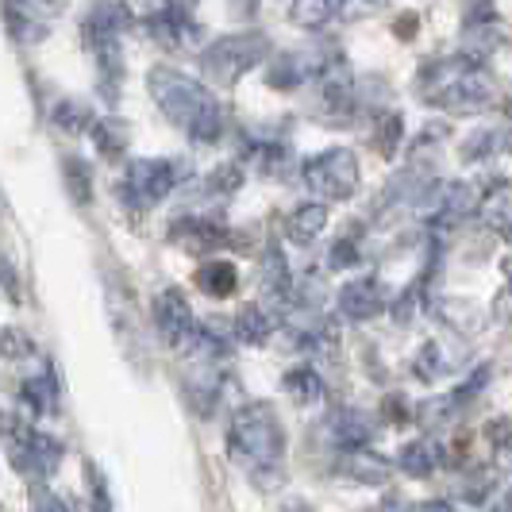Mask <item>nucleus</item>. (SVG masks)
<instances>
[{"instance_id":"f257e3e1","label":"nucleus","mask_w":512,"mask_h":512,"mask_svg":"<svg viewBox=\"0 0 512 512\" xmlns=\"http://www.w3.org/2000/svg\"><path fill=\"white\" fill-rule=\"evenodd\" d=\"M228 459L255 482L278 486L285 478V428L270 401H247L228 420Z\"/></svg>"},{"instance_id":"f03ea898","label":"nucleus","mask_w":512,"mask_h":512,"mask_svg":"<svg viewBox=\"0 0 512 512\" xmlns=\"http://www.w3.org/2000/svg\"><path fill=\"white\" fill-rule=\"evenodd\" d=\"M416 93L424 104H436L451 116H478L493 108V74L482 58L470 54H451V58H432L416 70Z\"/></svg>"},{"instance_id":"7ed1b4c3","label":"nucleus","mask_w":512,"mask_h":512,"mask_svg":"<svg viewBox=\"0 0 512 512\" xmlns=\"http://www.w3.org/2000/svg\"><path fill=\"white\" fill-rule=\"evenodd\" d=\"M147 89H151L158 112L181 128L193 143H216L224 135V108L212 97V89L201 85L197 77L181 74L174 66H154L147 74Z\"/></svg>"},{"instance_id":"20e7f679","label":"nucleus","mask_w":512,"mask_h":512,"mask_svg":"<svg viewBox=\"0 0 512 512\" xmlns=\"http://www.w3.org/2000/svg\"><path fill=\"white\" fill-rule=\"evenodd\" d=\"M131 27L128 4L120 0H101L89 16H85V47L97 58V85H101L104 101H116L120 85H124V47L120 35Z\"/></svg>"},{"instance_id":"39448f33","label":"nucleus","mask_w":512,"mask_h":512,"mask_svg":"<svg viewBox=\"0 0 512 512\" xmlns=\"http://www.w3.org/2000/svg\"><path fill=\"white\" fill-rule=\"evenodd\" d=\"M0 447H4V459L12 462V470L31 478V482H47L62 466V443L58 439L39 432L27 416L4 409H0Z\"/></svg>"},{"instance_id":"423d86ee","label":"nucleus","mask_w":512,"mask_h":512,"mask_svg":"<svg viewBox=\"0 0 512 512\" xmlns=\"http://www.w3.org/2000/svg\"><path fill=\"white\" fill-rule=\"evenodd\" d=\"M185 178H189V166L181 158H131L116 193L128 208L143 212V208L162 205Z\"/></svg>"},{"instance_id":"0eeeda50","label":"nucleus","mask_w":512,"mask_h":512,"mask_svg":"<svg viewBox=\"0 0 512 512\" xmlns=\"http://www.w3.org/2000/svg\"><path fill=\"white\" fill-rule=\"evenodd\" d=\"M270 58V39L258 31H235V35H220L216 43H208L201 51V70L212 85L228 89L243 74H251Z\"/></svg>"},{"instance_id":"6e6552de","label":"nucleus","mask_w":512,"mask_h":512,"mask_svg":"<svg viewBox=\"0 0 512 512\" xmlns=\"http://www.w3.org/2000/svg\"><path fill=\"white\" fill-rule=\"evenodd\" d=\"M359 158L347 147H328L301 162V181L320 201H351L359 193Z\"/></svg>"},{"instance_id":"1a4fd4ad","label":"nucleus","mask_w":512,"mask_h":512,"mask_svg":"<svg viewBox=\"0 0 512 512\" xmlns=\"http://www.w3.org/2000/svg\"><path fill=\"white\" fill-rule=\"evenodd\" d=\"M151 316H154V332L158 339L170 347V351H189V343H193V335H197V312L189 305V297L181 293L178 285H166V289H158L154 293V305H151Z\"/></svg>"},{"instance_id":"9d476101","label":"nucleus","mask_w":512,"mask_h":512,"mask_svg":"<svg viewBox=\"0 0 512 512\" xmlns=\"http://www.w3.org/2000/svg\"><path fill=\"white\" fill-rule=\"evenodd\" d=\"M62 16V0H4V24L16 43H39Z\"/></svg>"},{"instance_id":"9b49d317","label":"nucleus","mask_w":512,"mask_h":512,"mask_svg":"<svg viewBox=\"0 0 512 512\" xmlns=\"http://www.w3.org/2000/svg\"><path fill=\"white\" fill-rule=\"evenodd\" d=\"M385 305H389V289H385L382 278H374V274L351 278V282L339 285V293H335L339 316L351 320V324H366V320L382 316Z\"/></svg>"},{"instance_id":"f8f14e48","label":"nucleus","mask_w":512,"mask_h":512,"mask_svg":"<svg viewBox=\"0 0 512 512\" xmlns=\"http://www.w3.org/2000/svg\"><path fill=\"white\" fill-rule=\"evenodd\" d=\"M170 243L189 251V255H212V251H224L231 243V231L212 220V216H178L170 224Z\"/></svg>"},{"instance_id":"ddd939ff","label":"nucleus","mask_w":512,"mask_h":512,"mask_svg":"<svg viewBox=\"0 0 512 512\" xmlns=\"http://www.w3.org/2000/svg\"><path fill=\"white\" fill-rule=\"evenodd\" d=\"M320 104L328 108V116H351L355 112V77L347 70V62H335V58H324L320 62Z\"/></svg>"},{"instance_id":"4468645a","label":"nucleus","mask_w":512,"mask_h":512,"mask_svg":"<svg viewBox=\"0 0 512 512\" xmlns=\"http://www.w3.org/2000/svg\"><path fill=\"white\" fill-rule=\"evenodd\" d=\"M328 436H332V447L343 455V451H362V447H374L378 439V424L359 409H339L328 420Z\"/></svg>"},{"instance_id":"2eb2a0df","label":"nucleus","mask_w":512,"mask_h":512,"mask_svg":"<svg viewBox=\"0 0 512 512\" xmlns=\"http://www.w3.org/2000/svg\"><path fill=\"white\" fill-rule=\"evenodd\" d=\"M258 282H262V293L274 301V305H293V270L285 262V251L278 243H270L262 251V262H258Z\"/></svg>"},{"instance_id":"dca6fc26","label":"nucleus","mask_w":512,"mask_h":512,"mask_svg":"<svg viewBox=\"0 0 512 512\" xmlns=\"http://www.w3.org/2000/svg\"><path fill=\"white\" fill-rule=\"evenodd\" d=\"M320 62H324V58H316L312 51H285L270 62L266 85H274V89H301L308 77H316Z\"/></svg>"},{"instance_id":"f3484780","label":"nucleus","mask_w":512,"mask_h":512,"mask_svg":"<svg viewBox=\"0 0 512 512\" xmlns=\"http://www.w3.org/2000/svg\"><path fill=\"white\" fill-rule=\"evenodd\" d=\"M339 474L359 482V486H385L389 474H393V462L382 459L374 447H362V451H343L339 459Z\"/></svg>"},{"instance_id":"a211bd4d","label":"nucleus","mask_w":512,"mask_h":512,"mask_svg":"<svg viewBox=\"0 0 512 512\" xmlns=\"http://www.w3.org/2000/svg\"><path fill=\"white\" fill-rule=\"evenodd\" d=\"M324 228H328V205H324V201L297 205L285 216V239H289L293 247H312Z\"/></svg>"},{"instance_id":"6ab92c4d","label":"nucleus","mask_w":512,"mask_h":512,"mask_svg":"<svg viewBox=\"0 0 512 512\" xmlns=\"http://www.w3.org/2000/svg\"><path fill=\"white\" fill-rule=\"evenodd\" d=\"M393 466H397L405 478H416V482H424V478H432L439 466H443L439 443H432V439H412V443H405V447L397 451Z\"/></svg>"},{"instance_id":"aec40b11","label":"nucleus","mask_w":512,"mask_h":512,"mask_svg":"<svg viewBox=\"0 0 512 512\" xmlns=\"http://www.w3.org/2000/svg\"><path fill=\"white\" fill-rule=\"evenodd\" d=\"M282 389L297 409H316V405H324V397H328V385H324V378H320L312 366H293V370H285Z\"/></svg>"},{"instance_id":"412c9836","label":"nucleus","mask_w":512,"mask_h":512,"mask_svg":"<svg viewBox=\"0 0 512 512\" xmlns=\"http://www.w3.org/2000/svg\"><path fill=\"white\" fill-rule=\"evenodd\" d=\"M197 289L208 293V297H216V301H228L231 293L239 289V270H235V262L228 258H212L208 255L201 266H197Z\"/></svg>"},{"instance_id":"4be33fe9","label":"nucleus","mask_w":512,"mask_h":512,"mask_svg":"<svg viewBox=\"0 0 512 512\" xmlns=\"http://www.w3.org/2000/svg\"><path fill=\"white\" fill-rule=\"evenodd\" d=\"M274 316L266 312V305H243L235 312V324H231V335L239 339V343H247V347H262L270 335H274Z\"/></svg>"},{"instance_id":"5701e85b","label":"nucleus","mask_w":512,"mask_h":512,"mask_svg":"<svg viewBox=\"0 0 512 512\" xmlns=\"http://www.w3.org/2000/svg\"><path fill=\"white\" fill-rule=\"evenodd\" d=\"M93 143H97V151L104 158H120V154L128 151L131 143V131L124 120H116V116H104V120H93Z\"/></svg>"},{"instance_id":"b1692460","label":"nucleus","mask_w":512,"mask_h":512,"mask_svg":"<svg viewBox=\"0 0 512 512\" xmlns=\"http://www.w3.org/2000/svg\"><path fill=\"white\" fill-rule=\"evenodd\" d=\"M62 181H66V193H70V201L74 205H89L93 201V170H89V162L85 158H62Z\"/></svg>"},{"instance_id":"393cba45","label":"nucleus","mask_w":512,"mask_h":512,"mask_svg":"<svg viewBox=\"0 0 512 512\" xmlns=\"http://www.w3.org/2000/svg\"><path fill=\"white\" fill-rule=\"evenodd\" d=\"M478 208H482L486 228H493L501 239H505V235H509V181H505V178L497 181L486 197L478 201Z\"/></svg>"},{"instance_id":"a878e982","label":"nucleus","mask_w":512,"mask_h":512,"mask_svg":"<svg viewBox=\"0 0 512 512\" xmlns=\"http://www.w3.org/2000/svg\"><path fill=\"white\" fill-rule=\"evenodd\" d=\"M185 31H189V20L178 16V12H170V8H158L154 16H147V35H151L154 43H162V47H181Z\"/></svg>"},{"instance_id":"bb28decb","label":"nucleus","mask_w":512,"mask_h":512,"mask_svg":"<svg viewBox=\"0 0 512 512\" xmlns=\"http://www.w3.org/2000/svg\"><path fill=\"white\" fill-rule=\"evenodd\" d=\"M401 139H405V120H401V112H382L378 124H374V147H378V154H382V158H397Z\"/></svg>"},{"instance_id":"cd10ccee","label":"nucleus","mask_w":512,"mask_h":512,"mask_svg":"<svg viewBox=\"0 0 512 512\" xmlns=\"http://www.w3.org/2000/svg\"><path fill=\"white\" fill-rule=\"evenodd\" d=\"M54 124H58L62 131H70V135H81V131L93 128V112H89V104L85 101L66 97V101L54 104Z\"/></svg>"},{"instance_id":"c85d7f7f","label":"nucleus","mask_w":512,"mask_h":512,"mask_svg":"<svg viewBox=\"0 0 512 512\" xmlns=\"http://www.w3.org/2000/svg\"><path fill=\"white\" fill-rule=\"evenodd\" d=\"M0 359H8V362L35 359V339H31L24 328H16V324L0 328Z\"/></svg>"},{"instance_id":"c756f323","label":"nucleus","mask_w":512,"mask_h":512,"mask_svg":"<svg viewBox=\"0 0 512 512\" xmlns=\"http://www.w3.org/2000/svg\"><path fill=\"white\" fill-rule=\"evenodd\" d=\"M289 16H293V24H297V27H308V31H316V27L328 24L335 12H332V0H293Z\"/></svg>"},{"instance_id":"7c9ffc66","label":"nucleus","mask_w":512,"mask_h":512,"mask_svg":"<svg viewBox=\"0 0 512 512\" xmlns=\"http://www.w3.org/2000/svg\"><path fill=\"white\" fill-rule=\"evenodd\" d=\"M85 493H89L93 512H112V489H108V478L101 474L97 462H85Z\"/></svg>"},{"instance_id":"2f4dec72","label":"nucleus","mask_w":512,"mask_h":512,"mask_svg":"<svg viewBox=\"0 0 512 512\" xmlns=\"http://www.w3.org/2000/svg\"><path fill=\"white\" fill-rule=\"evenodd\" d=\"M497 147H505V131H501V128H497V131L482 128V131H474V135L462 143V158H466V162H482V158H489Z\"/></svg>"},{"instance_id":"473e14b6","label":"nucleus","mask_w":512,"mask_h":512,"mask_svg":"<svg viewBox=\"0 0 512 512\" xmlns=\"http://www.w3.org/2000/svg\"><path fill=\"white\" fill-rule=\"evenodd\" d=\"M489 493H493V470H489V466H474V470L462 478V501H470V505H489Z\"/></svg>"},{"instance_id":"72a5a7b5","label":"nucleus","mask_w":512,"mask_h":512,"mask_svg":"<svg viewBox=\"0 0 512 512\" xmlns=\"http://www.w3.org/2000/svg\"><path fill=\"white\" fill-rule=\"evenodd\" d=\"M443 370H447V362H443L439 343H424V347L416 351V359H412V374H416L420 382H436Z\"/></svg>"},{"instance_id":"f704fd0d","label":"nucleus","mask_w":512,"mask_h":512,"mask_svg":"<svg viewBox=\"0 0 512 512\" xmlns=\"http://www.w3.org/2000/svg\"><path fill=\"white\" fill-rule=\"evenodd\" d=\"M205 185H208V193H224V197H228V193H235V189L243 185V166H239V162H224V166H216V170L208 174Z\"/></svg>"},{"instance_id":"c9c22d12","label":"nucleus","mask_w":512,"mask_h":512,"mask_svg":"<svg viewBox=\"0 0 512 512\" xmlns=\"http://www.w3.org/2000/svg\"><path fill=\"white\" fill-rule=\"evenodd\" d=\"M489 374H493V370H489V366H478V370H474V374H470V378H466V382H462L459 389H455V393H451V397H447V401H451V405H455V409H462V405H470V401H474V397H478V393H482V389H486Z\"/></svg>"},{"instance_id":"e433bc0d","label":"nucleus","mask_w":512,"mask_h":512,"mask_svg":"<svg viewBox=\"0 0 512 512\" xmlns=\"http://www.w3.org/2000/svg\"><path fill=\"white\" fill-rule=\"evenodd\" d=\"M359 262H362V255L355 239H339L332 251H328V266H332V270H351V266H359Z\"/></svg>"},{"instance_id":"4c0bfd02","label":"nucleus","mask_w":512,"mask_h":512,"mask_svg":"<svg viewBox=\"0 0 512 512\" xmlns=\"http://www.w3.org/2000/svg\"><path fill=\"white\" fill-rule=\"evenodd\" d=\"M31 505H35V512H70L66 497H58V493L47 486H39L35 493H31Z\"/></svg>"},{"instance_id":"58836bf2","label":"nucleus","mask_w":512,"mask_h":512,"mask_svg":"<svg viewBox=\"0 0 512 512\" xmlns=\"http://www.w3.org/2000/svg\"><path fill=\"white\" fill-rule=\"evenodd\" d=\"M486 436L493 439V451H497V455H509V420H505V416H493V420H489Z\"/></svg>"},{"instance_id":"ea45409f","label":"nucleus","mask_w":512,"mask_h":512,"mask_svg":"<svg viewBox=\"0 0 512 512\" xmlns=\"http://www.w3.org/2000/svg\"><path fill=\"white\" fill-rule=\"evenodd\" d=\"M382 412H385V420L389 424H409L412 416H409V401L405 397H385V405H382Z\"/></svg>"},{"instance_id":"a19ab883","label":"nucleus","mask_w":512,"mask_h":512,"mask_svg":"<svg viewBox=\"0 0 512 512\" xmlns=\"http://www.w3.org/2000/svg\"><path fill=\"white\" fill-rule=\"evenodd\" d=\"M162 8H170V12H178V16H193V8H197V0H162Z\"/></svg>"},{"instance_id":"79ce46f5","label":"nucleus","mask_w":512,"mask_h":512,"mask_svg":"<svg viewBox=\"0 0 512 512\" xmlns=\"http://www.w3.org/2000/svg\"><path fill=\"white\" fill-rule=\"evenodd\" d=\"M455 505H447V501H424V505H416L409 512H451Z\"/></svg>"},{"instance_id":"37998d69","label":"nucleus","mask_w":512,"mask_h":512,"mask_svg":"<svg viewBox=\"0 0 512 512\" xmlns=\"http://www.w3.org/2000/svg\"><path fill=\"white\" fill-rule=\"evenodd\" d=\"M493 512H509V501H505V497H501V501H497V505H493Z\"/></svg>"},{"instance_id":"c03bdc74","label":"nucleus","mask_w":512,"mask_h":512,"mask_svg":"<svg viewBox=\"0 0 512 512\" xmlns=\"http://www.w3.org/2000/svg\"><path fill=\"white\" fill-rule=\"evenodd\" d=\"M451 512H462V509H451Z\"/></svg>"}]
</instances>
